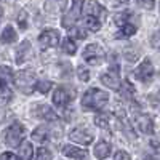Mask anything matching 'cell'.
<instances>
[{
    "mask_svg": "<svg viewBox=\"0 0 160 160\" xmlns=\"http://www.w3.org/2000/svg\"><path fill=\"white\" fill-rule=\"evenodd\" d=\"M109 101V95L99 88H90L82 98V109L83 111H101Z\"/></svg>",
    "mask_w": 160,
    "mask_h": 160,
    "instance_id": "1",
    "label": "cell"
},
{
    "mask_svg": "<svg viewBox=\"0 0 160 160\" xmlns=\"http://www.w3.org/2000/svg\"><path fill=\"white\" fill-rule=\"evenodd\" d=\"M13 82L18 87L19 91H22L24 95H31V93L37 88V77L34 74V71L28 69V71H19L13 77Z\"/></svg>",
    "mask_w": 160,
    "mask_h": 160,
    "instance_id": "2",
    "label": "cell"
},
{
    "mask_svg": "<svg viewBox=\"0 0 160 160\" xmlns=\"http://www.w3.org/2000/svg\"><path fill=\"white\" fill-rule=\"evenodd\" d=\"M24 133H26V130H24V127L19 123V122H15V123H11L8 128H7V131H5V144L7 146H10V148H16V146H21L24 141Z\"/></svg>",
    "mask_w": 160,
    "mask_h": 160,
    "instance_id": "3",
    "label": "cell"
},
{
    "mask_svg": "<svg viewBox=\"0 0 160 160\" xmlns=\"http://www.w3.org/2000/svg\"><path fill=\"white\" fill-rule=\"evenodd\" d=\"M82 56H83V61L91 64V66H98L104 61L106 58V53H104V48L98 43H90L85 47L83 53H82Z\"/></svg>",
    "mask_w": 160,
    "mask_h": 160,
    "instance_id": "4",
    "label": "cell"
},
{
    "mask_svg": "<svg viewBox=\"0 0 160 160\" xmlns=\"http://www.w3.org/2000/svg\"><path fill=\"white\" fill-rule=\"evenodd\" d=\"M82 10H83V0H72V7H71V10L62 16L61 24L64 26V28L71 29L72 26H75V22L78 21L80 15H82Z\"/></svg>",
    "mask_w": 160,
    "mask_h": 160,
    "instance_id": "5",
    "label": "cell"
},
{
    "mask_svg": "<svg viewBox=\"0 0 160 160\" xmlns=\"http://www.w3.org/2000/svg\"><path fill=\"white\" fill-rule=\"evenodd\" d=\"M135 75H136V78L139 80V82H142V83H149L151 80L154 78V66H152L151 59L146 58V59L138 66V68H136Z\"/></svg>",
    "mask_w": 160,
    "mask_h": 160,
    "instance_id": "6",
    "label": "cell"
},
{
    "mask_svg": "<svg viewBox=\"0 0 160 160\" xmlns=\"http://www.w3.org/2000/svg\"><path fill=\"white\" fill-rule=\"evenodd\" d=\"M38 43L42 47V50H48V48H55L59 43V34L55 29H47L40 34L38 37Z\"/></svg>",
    "mask_w": 160,
    "mask_h": 160,
    "instance_id": "7",
    "label": "cell"
},
{
    "mask_svg": "<svg viewBox=\"0 0 160 160\" xmlns=\"http://www.w3.org/2000/svg\"><path fill=\"white\" fill-rule=\"evenodd\" d=\"M93 133L88 131L87 128L83 127H78V128H74L71 133H69V139L74 141V142H78V144H83V146H88L93 142Z\"/></svg>",
    "mask_w": 160,
    "mask_h": 160,
    "instance_id": "8",
    "label": "cell"
},
{
    "mask_svg": "<svg viewBox=\"0 0 160 160\" xmlns=\"http://www.w3.org/2000/svg\"><path fill=\"white\" fill-rule=\"evenodd\" d=\"M135 123H136V128L144 135H152L154 133V122L148 114L144 112L135 114Z\"/></svg>",
    "mask_w": 160,
    "mask_h": 160,
    "instance_id": "9",
    "label": "cell"
},
{
    "mask_svg": "<svg viewBox=\"0 0 160 160\" xmlns=\"http://www.w3.org/2000/svg\"><path fill=\"white\" fill-rule=\"evenodd\" d=\"M69 101H71V93L64 87H59V88L55 90V93H53V104H55L56 108L64 109L66 106L69 104Z\"/></svg>",
    "mask_w": 160,
    "mask_h": 160,
    "instance_id": "10",
    "label": "cell"
},
{
    "mask_svg": "<svg viewBox=\"0 0 160 160\" xmlns=\"http://www.w3.org/2000/svg\"><path fill=\"white\" fill-rule=\"evenodd\" d=\"M85 16H93V18H98L101 21H104L106 18V8L102 5H99L95 0H90V2L85 5Z\"/></svg>",
    "mask_w": 160,
    "mask_h": 160,
    "instance_id": "11",
    "label": "cell"
},
{
    "mask_svg": "<svg viewBox=\"0 0 160 160\" xmlns=\"http://www.w3.org/2000/svg\"><path fill=\"white\" fill-rule=\"evenodd\" d=\"M101 82H102L106 87L112 88V90H120V88H122V82H120L118 74H117V72H112V71L104 72V74L101 75Z\"/></svg>",
    "mask_w": 160,
    "mask_h": 160,
    "instance_id": "12",
    "label": "cell"
},
{
    "mask_svg": "<svg viewBox=\"0 0 160 160\" xmlns=\"http://www.w3.org/2000/svg\"><path fill=\"white\" fill-rule=\"evenodd\" d=\"M62 154L66 157L77 158V160H83L87 157V151L85 149H80V148H77V146H71V144L64 146V148H62Z\"/></svg>",
    "mask_w": 160,
    "mask_h": 160,
    "instance_id": "13",
    "label": "cell"
},
{
    "mask_svg": "<svg viewBox=\"0 0 160 160\" xmlns=\"http://www.w3.org/2000/svg\"><path fill=\"white\" fill-rule=\"evenodd\" d=\"M136 29H138L136 24H133V22L122 24V26H118V31L115 32V38H128L131 35H135Z\"/></svg>",
    "mask_w": 160,
    "mask_h": 160,
    "instance_id": "14",
    "label": "cell"
},
{
    "mask_svg": "<svg viewBox=\"0 0 160 160\" xmlns=\"http://www.w3.org/2000/svg\"><path fill=\"white\" fill-rule=\"evenodd\" d=\"M111 154V144L109 142H106V141H101L95 146V155L96 158L99 160H104V158H108Z\"/></svg>",
    "mask_w": 160,
    "mask_h": 160,
    "instance_id": "15",
    "label": "cell"
},
{
    "mask_svg": "<svg viewBox=\"0 0 160 160\" xmlns=\"http://www.w3.org/2000/svg\"><path fill=\"white\" fill-rule=\"evenodd\" d=\"M37 115L45 118V120H51V122L58 120V114L53 111L50 106H38V108H37Z\"/></svg>",
    "mask_w": 160,
    "mask_h": 160,
    "instance_id": "16",
    "label": "cell"
},
{
    "mask_svg": "<svg viewBox=\"0 0 160 160\" xmlns=\"http://www.w3.org/2000/svg\"><path fill=\"white\" fill-rule=\"evenodd\" d=\"M29 50H31V43L28 42V40H24V42L16 48V62L18 64H22L24 62V59H26V56H28Z\"/></svg>",
    "mask_w": 160,
    "mask_h": 160,
    "instance_id": "17",
    "label": "cell"
},
{
    "mask_svg": "<svg viewBox=\"0 0 160 160\" xmlns=\"http://www.w3.org/2000/svg\"><path fill=\"white\" fill-rule=\"evenodd\" d=\"M120 91V95H122V98L123 99H133V96H135V93H136V90H135V87H133L128 80H123L122 82V88L118 90Z\"/></svg>",
    "mask_w": 160,
    "mask_h": 160,
    "instance_id": "18",
    "label": "cell"
},
{
    "mask_svg": "<svg viewBox=\"0 0 160 160\" xmlns=\"http://www.w3.org/2000/svg\"><path fill=\"white\" fill-rule=\"evenodd\" d=\"M34 157V149H32V144L24 141L21 146H19V158L21 160H32Z\"/></svg>",
    "mask_w": 160,
    "mask_h": 160,
    "instance_id": "19",
    "label": "cell"
},
{
    "mask_svg": "<svg viewBox=\"0 0 160 160\" xmlns=\"http://www.w3.org/2000/svg\"><path fill=\"white\" fill-rule=\"evenodd\" d=\"M50 136V133H48V128L47 127H37L34 131H32V139L37 141V142H45Z\"/></svg>",
    "mask_w": 160,
    "mask_h": 160,
    "instance_id": "20",
    "label": "cell"
},
{
    "mask_svg": "<svg viewBox=\"0 0 160 160\" xmlns=\"http://www.w3.org/2000/svg\"><path fill=\"white\" fill-rule=\"evenodd\" d=\"M16 31L11 28V26H5V29L2 31V42L3 43H13V42H16Z\"/></svg>",
    "mask_w": 160,
    "mask_h": 160,
    "instance_id": "21",
    "label": "cell"
},
{
    "mask_svg": "<svg viewBox=\"0 0 160 160\" xmlns=\"http://www.w3.org/2000/svg\"><path fill=\"white\" fill-rule=\"evenodd\" d=\"M85 26L88 28V31L91 32H98L102 26V21L98 18H93V16H85Z\"/></svg>",
    "mask_w": 160,
    "mask_h": 160,
    "instance_id": "22",
    "label": "cell"
},
{
    "mask_svg": "<svg viewBox=\"0 0 160 160\" xmlns=\"http://www.w3.org/2000/svg\"><path fill=\"white\" fill-rule=\"evenodd\" d=\"M62 51L66 53V55H75V51H77V47H75V42H74V38H71V37H66L64 40H62Z\"/></svg>",
    "mask_w": 160,
    "mask_h": 160,
    "instance_id": "23",
    "label": "cell"
},
{
    "mask_svg": "<svg viewBox=\"0 0 160 160\" xmlns=\"http://www.w3.org/2000/svg\"><path fill=\"white\" fill-rule=\"evenodd\" d=\"M0 96H2V104H3V106L13 98L11 88L8 87V82H5V80H2V87H0Z\"/></svg>",
    "mask_w": 160,
    "mask_h": 160,
    "instance_id": "24",
    "label": "cell"
},
{
    "mask_svg": "<svg viewBox=\"0 0 160 160\" xmlns=\"http://www.w3.org/2000/svg\"><path fill=\"white\" fill-rule=\"evenodd\" d=\"M109 120H111L109 114H98L95 117V123L101 128H109Z\"/></svg>",
    "mask_w": 160,
    "mask_h": 160,
    "instance_id": "25",
    "label": "cell"
},
{
    "mask_svg": "<svg viewBox=\"0 0 160 160\" xmlns=\"http://www.w3.org/2000/svg\"><path fill=\"white\" fill-rule=\"evenodd\" d=\"M69 37L75 38V40H83L87 37V32L83 29H78V28H71L69 29Z\"/></svg>",
    "mask_w": 160,
    "mask_h": 160,
    "instance_id": "26",
    "label": "cell"
},
{
    "mask_svg": "<svg viewBox=\"0 0 160 160\" xmlns=\"http://www.w3.org/2000/svg\"><path fill=\"white\" fill-rule=\"evenodd\" d=\"M35 160H51V152L47 148H40V149H37Z\"/></svg>",
    "mask_w": 160,
    "mask_h": 160,
    "instance_id": "27",
    "label": "cell"
},
{
    "mask_svg": "<svg viewBox=\"0 0 160 160\" xmlns=\"http://www.w3.org/2000/svg\"><path fill=\"white\" fill-rule=\"evenodd\" d=\"M77 75L82 82H88L90 80V71L87 68H83V66H78L77 68Z\"/></svg>",
    "mask_w": 160,
    "mask_h": 160,
    "instance_id": "28",
    "label": "cell"
},
{
    "mask_svg": "<svg viewBox=\"0 0 160 160\" xmlns=\"http://www.w3.org/2000/svg\"><path fill=\"white\" fill-rule=\"evenodd\" d=\"M18 26H19L21 31L28 29V13H26V11H21L18 15Z\"/></svg>",
    "mask_w": 160,
    "mask_h": 160,
    "instance_id": "29",
    "label": "cell"
},
{
    "mask_svg": "<svg viewBox=\"0 0 160 160\" xmlns=\"http://www.w3.org/2000/svg\"><path fill=\"white\" fill-rule=\"evenodd\" d=\"M51 87H53V83L50 82V80H40V82L37 83V90H38L40 93H47V91H50Z\"/></svg>",
    "mask_w": 160,
    "mask_h": 160,
    "instance_id": "30",
    "label": "cell"
},
{
    "mask_svg": "<svg viewBox=\"0 0 160 160\" xmlns=\"http://www.w3.org/2000/svg\"><path fill=\"white\" fill-rule=\"evenodd\" d=\"M138 5L142 7L144 10H152L154 5H155V0H136Z\"/></svg>",
    "mask_w": 160,
    "mask_h": 160,
    "instance_id": "31",
    "label": "cell"
},
{
    "mask_svg": "<svg viewBox=\"0 0 160 160\" xmlns=\"http://www.w3.org/2000/svg\"><path fill=\"white\" fill-rule=\"evenodd\" d=\"M151 45L154 48H160V31H155L151 35Z\"/></svg>",
    "mask_w": 160,
    "mask_h": 160,
    "instance_id": "32",
    "label": "cell"
},
{
    "mask_svg": "<svg viewBox=\"0 0 160 160\" xmlns=\"http://www.w3.org/2000/svg\"><path fill=\"white\" fill-rule=\"evenodd\" d=\"M114 160H130V155L125 151H117L114 155Z\"/></svg>",
    "mask_w": 160,
    "mask_h": 160,
    "instance_id": "33",
    "label": "cell"
},
{
    "mask_svg": "<svg viewBox=\"0 0 160 160\" xmlns=\"http://www.w3.org/2000/svg\"><path fill=\"white\" fill-rule=\"evenodd\" d=\"M149 144H151V148H152L157 154H160V139H151Z\"/></svg>",
    "mask_w": 160,
    "mask_h": 160,
    "instance_id": "34",
    "label": "cell"
},
{
    "mask_svg": "<svg viewBox=\"0 0 160 160\" xmlns=\"http://www.w3.org/2000/svg\"><path fill=\"white\" fill-rule=\"evenodd\" d=\"M2 160H19L15 154H11V152H3L2 154Z\"/></svg>",
    "mask_w": 160,
    "mask_h": 160,
    "instance_id": "35",
    "label": "cell"
},
{
    "mask_svg": "<svg viewBox=\"0 0 160 160\" xmlns=\"http://www.w3.org/2000/svg\"><path fill=\"white\" fill-rule=\"evenodd\" d=\"M122 2H128V0H122Z\"/></svg>",
    "mask_w": 160,
    "mask_h": 160,
    "instance_id": "36",
    "label": "cell"
},
{
    "mask_svg": "<svg viewBox=\"0 0 160 160\" xmlns=\"http://www.w3.org/2000/svg\"><path fill=\"white\" fill-rule=\"evenodd\" d=\"M158 96H160V91H158Z\"/></svg>",
    "mask_w": 160,
    "mask_h": 160,
    "instance_id": "37",
    "label": "cell"
}]
</instances>
